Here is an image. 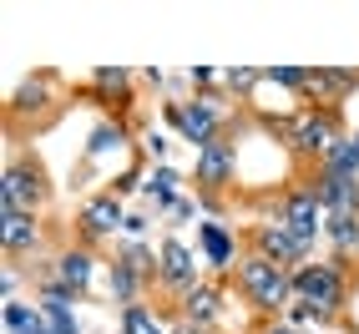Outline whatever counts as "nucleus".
Segmentation results:
<instances>
[{"mask_svg": "<svg viewBox=\"0 0 359 334\" xmlns=\"http://www.w3.org/2000/svg\"><path fill=\"white\" fill-rule=\"evenodd\" d=\"M324 248L329 258H359V218H329L324 223Z\"/></svg>", "mask_w": 359, "mask_h": 334, "instance_id": "nucleus-25", "label": "nucleus"}, {"mask_svg": "<svg viewBox=\"0 0 359 334\" xmlns=\"http://www.w3.org/2000/svg\"><path fill=\"white\" fill-rule=\"evenodd\" d=\"M116 334H172V309H157V304H127L116 309Z\"/></svg>", "mask_w": 359, "mask_h": 334, "instance_id": "nucleus-22", "label": "nucleus"}, {"mask_svg": "<svg viewBox=\"0 0 359 334\" xmlns=\"http://www.w3.org/2000/svg\"><path fill=\"white\" fill-rule=\"evenodd\" d=\"M354 152H359V132H354Z\"/></svg>", "mask_w": 359, "mask_h": 334, "instance_id": "nucleus-38", "label": "nucleus"}, {"mask_svg": "<svg viewBox=\"0 0 359 334\" xmlns=\"http://www.w3.org/2000/svg\"><path fill=\"white\" fill-rule=\"evenodd\" d=\"M193 243H198V253H203V269H208V279H233V269L243 264V233H238L228 218H203L198 228H193Z\"/></svg>", "mask_w": 359, "mask_h": 334, "instance_id": "nucleus-11", "label": "nucleus"}, {"mask_svg": "<svg viewBox=\"0 0 359 334\" xmlns=\"http://www.w3.org/2000/svg\"><path fill=\"white\" fill-rule=\"evenodd\" d=\"M253 334H299V329L283 324V319H263V324H253Z\"/></svg>", "mask_w": 359, "mask_h": 334, "instance_id": "nucleus-36", "label": "nucleus"}, {"mask_svg": "<svg viewBox=\"0 0 359 334\" xmlns=\"http://www.w3.org/2000/svg\"><path fill=\"white\" fill-rule=\"evenodd\" d=\"M81 97L91 107H102L107 116H116V122H127L132 107H137V71H127V66H97L86 76Z\"/></svg>", "mask_w": 359, "mask_h": 334, "instance_id": "nucleus-13", "label": "nucleus"}, {"mask_svg": "<svg viewBox=\"0 0 359 334\" xmlns=\"http://www.w3.org/2000/svg\"><path fill=\"white\" fill-rule=\"evenodd\" d=\"M0 243H6V264L26 274L36 258H46V223L41 213H11L0 208Z\"/></svg>", "mask_w": 359, "mask_h": 334, "instance_id": "nucleus-14", "label": "nucleus"}, {"mask_svg": "<svg viewBox=\"0 0 359 334\" xmlns=\"http://www.w3.org/2000/svg\"><path fill=\"white\" fill-rule=\"evenodd\" d=\"M111 162L132 167V122H116V116H102L86 137V152H81V173H102L111 182Z\"/></svg>", "mask_w": 359, "mask_h": 334, "instance_id": "nucleus-12", "label": "nucleus"}, {"mask_svg": "<svg viewBox=\"0 0 359 334\" xmlns=\"http://www.w3.org/2000/svg\"><path fill=\"white\" fill-rule=\"evenodd\" d=\"M167 233H177V228H187V223H203V213H198V193H182L172 208H167Z\"/></svg>", "mask_w": 359, "mask_h": 334, "instance_id": "nucleus-30", "label": "nucleus"}, {"mask_svg": "<svg viewBox=\"0 0 359 334\" xmlns=\"http://www.w3.org/2000/svg\"><path fill=\"white\" fill-rule=\"evenodd\" d=\"M61 112V76L56 71H31V76H20L11 102H6V122L11 127H41L46 116Z\"/></svg>", "mask_w": 359, "mask_h": 334, "instance_id": "nucleus-9", "label": "nucleus"}, {"mask_svg": "<svg viewBox=\"0 0 359 334\" xmlns=\"http://www.w3.org/2000/svg\"><path fill=\"white\" fill-rule=\"evenodd\" d=\"M51 193H56V182H51V173H46V162L36 152H11L6 173H0V208H11V213H46Z\"/></svg>", "mask_w": 359, "mask_h": 334, "instance_id": "nucleus-6", "label": "nucleus"}, {"mask_svg": "<svg viewBox=\"0 0 359 334\" xmlns=\"http://www.w3.org/2000/svg\"><path fill=\"white\" fill-rule=\"evenodd\" d=\"M20 279H26V274H20L15 264H6V269H0V304L20 299Z\"/></svg>", "mask_w": 359, "mask_h": 334, "instance_id": "nucleus-34", "label": "nucleus"}, {"mask_svg": "<svg viewBox=\"0 0 359 334\" xmlns=\"http://www.w3.org/2000/svg\"><path fill=\"white\" fill-rule=\"evenodd\" d=\"M258 127L269 132V137H278V147L289 152L294 167H304V173H314L334 142L349 137V132H344V112H339V107H314V102L289 107L283 116H263V112H258Z\"/></svg>", "mask_w": 359, "mask_h": 334, "instance_id": "nucleus-1", "label": "nucleus"}, {"mask_svg": "<svg viewBox=\"0 0 359 334\" xmlns=\"http://www.w3.org/2000/svg\"><path fill=\"white\" fill-rule=\"evenodd\" d=\"M187 182H193V178H187L182 167H172V162H152L147 167V178H142V203H147V213L157 223L167 218V208L187 193Z\"/></svg>", "mask_w": 359, "mask_h": 334, "instance_id": "nucleus-17", "label": "nucleus"}, {"mask_svg": "<svg viewBox=\"0 0 359 334\" xmlns=\"http://www.w3.org/2000/svg\"><path fill=\"white\" fill-rule=\"evenodd\" d=\"M122 223H127V203L111 198L107 187H97V193H86L81 208H76V243L86 248H102V243H116L122 238Z\"/></svg>", "mask_w": 359, "mask_h": 334, "instance_id": "nucleus-10", "label": "nucleus"}, {"mask_svg": "<svg viewBox=\"0 0 359 334\" xmlns=\"http://www.w3.org/2000/svg\"><path fill=\"white\" fill-rule=\"evenodd\" d=\"M137 147H142V157H152V162H167V152H172V137H167V132H157V127H142Z\"/></svg>", "mask_w": 359, "mask_h": 334, "instance_id": "nucleus-32", "label": "nucleus"}, {"mask_svg": "<svg viewBox=\"0 0 359 334\" xmlns=\"http://www.w3.org/2000/svg\"><path fill=\"white\" fill-rule=\"evenodd\" d=\"M233 289L253 309V319H283V309L294 304V269L273 264L263 253H243V264L233 269Z\"/></svg>", "mask_w": 359, "mask_h": 334, "instance_id": "nucleus-3", "label": "nucleus"}, {"mask_svg": "<svg viewBox=\"0 0 359 334\" xmlns=\"http://www.w3.org/2000/svg\"><path fill=\"white\" fill-rule=\"evenodd\" d=\"M314 173H334V178H359V152H354V137L334 142V147L324 152V162L314 167Z\"/></svg>", "mask_w": 359, "mask_h": 334, "instance_id": "nucleus-28", "label": "nucleus"}, {"mask_svg": "<svg viewBox=\"0 0 359 334\" xmlns=\"http://www.w3.org/2000/svg\"><path fill=\"white\" fill-rule=\"evenodd\" d=\"M283 324H294L299 334H319V329L339 324V319L324 314V309H309V304H289V309H283Z\"/></svg>", "mask_w": 359, "mask_h": 334, "instance_id": "nucleus-29", "label": "nucleus"}, {"mask_svg": "<svg viewBox=\"0 0 359 334\" xmlns=\"http://www.w3.org/2000/svg\"><path fill=\"white\" fill-rule=\"evenodd\" d=\"M263 86L289 91V97L304 107V97H309V66H263Z\"/></svg>", "mask_w": 359, "mask_h": 334, "instance_id": "nucleus-27", "label": "nucleus"}, {"mask_svg": "<svg viewBox=\"0 0 359 334\" xmlns=\"http://www.w3.org/2000/svg\"><path fill=\"white\" fill-rule=\"evenodd\" d=\"M359 91V66H309V97L314 107H344Z\"/></svg>", "mask_w": 359, "mask_h": 334, "instance_id": "nucleus-18", "label": "nucleus"}, {"mask_svg": "<svg viewBox=\"0 0 359 334\" xmlns=\"http://www.w3.org/2000/svg\"><path fill=\"white\" fill-rule=\"evenodd\" d=\"M258 86H263V71L258 66H223V91H228L238 107H253Z\"/></svg>", "mask_w": 359, "mask_h": 334, "instance_id": "nucleus-26", "label": "nucleus"}, {"mask_svg": "<svg viewBox=\"0 0 359 334\" xmlns=\"http://www.w3.org/2000/svg\"><path fill=\"white\" fill-rule=\"evenodd\" d=\"M223 314H228V283L223 279H203L198 289H187L177 304H172V324H203V329H223Z\"/></svg>", "mask_w": 359, "mask_h": 334, "instance_id": "nucleus-15", "label": "nucleus"}, {"mask_svg": "<svg viewBox=\"0 0 359 334\" xmlns=\"http://www.w3.org/2000/svg\"><path fill=\"white\" fill-rule=\"evenodd\" d=\"M314 182L329 218H359V178H334V173H304Z\"/></svg>", "mask_w": 359, "mask_h": 334, "instance_id": "nucleus-20", "label": "nucleus"}, {"mask_svg": "<svg viewBox=\"0 0 359 334\" xmlns=\"http://www.w3.org/2000/svg\"><path fill=\"white\" fill-rule=\"evenodd\" d=\"M269 218L289 228L309 253H319L329 213H324V203H319V193H314V182H309L304 173H299L289 187H278V198H273V208H269Z\"/></svg>", "mask_w": 359, "mask_h": 334, "instance_id": "nucleus-5", "label": "nucleus"}, {"mask_svg": "<svg viewBox=\"0 0 359 334\" xmlns=\"http://www.w3.org/2000/svg\"><path fill=\"white\" fill-rule=\"evenodd\" d=\"M107 264L97 258V248H86V243H61L56 248V279L66 283V289H76L81 299L97 289V274H102Z\"/></svg>", "mask_w": 359, "mask_h": 334, "instance_id": "nucleus-19", "label": "nucleus"}, {"mask_svg": "<svg viewBox=\"0 0 359 334\" xmlns=\"http://www.w3.org/2000/svg\"><path fill=\"white\" fill-rule=\"evenodd\" d=\"M111 253L122 258V264H132V269L157 289V243H152V238H116Z\"/></svg>", "mask_w": 359, "mask_h": 334, "instance_id": "nucleus-24", "label": "nucleus"}, {"mask_svg": "<svg viewBox=\"0 0 359 334\" xmlns=\"http://www.w3.org/2000/svg\"><path fill=\"white\" fill-rule=\"evenodd\" d=\"M152 213L147 208H127V223H122V238H152Z\"/></svg>", "mask_w": 359, "mask_h": 334, "instance_id": "nucleus-33", "label": "nucleus"}, {"mask_svg": "<svg viewBox=\"0 0 359 334\" xmlns=\"http://www.w3.org/2000/svg\"><path fill=\"white\" fill-rule=\"evenodd\" d=\"M294 304L324 309V314L339 319L344 309L354 304V264H349V258L314 253L309 264H299V269H294Z\"/></svg>", "mask_w": 359, "mask_h": 334, "instance_id": "nucleus-4", "label": "nucleus"}, {"mask_svg": "<svg viewBox=\"0 0 359 334\" xmlns=\"http://www.w3.org/2000/svg\"><path fill=\"white\" fill-rule=\"evenodd\" d=\"M238 147H243V122H238L233 132H223L212 147H203L193 157V193L228 198V187L238 182Z\"/></svg>", "mask_w": 359, "mask_h": 334, "instance_id": "nucleus-8", "label": "nucleus"}, {"mask_svg": "<svg viewBox=\"0 0 359 334\" xmlns=\"http://www.w3.org/2000/svg\"><path fill=\"white\" fill-rule=\"evenodd\" d=\"M102 289H107V299L116 304V309H127V304H142V299H147L152 294V283L147 279H142L132 264H122V258H107V269H102Z\"/></svg>", "mask_w": 359, "mask_h": 334, "instance_id": "nucleus-21", "label": "nucleus"}, {"mask_svg": "<svg viewBox=\"0 0 359 334\" xmlns=\"http://www.w3.org/2000/svg\"><path fill=\"white\" fill-rule=\"evenodd\" d=\"M172 334H223V329H203V324H182V319H177Z\"/></svg>", "mask_w": 359, "mask_h": 334, "instance_id": "nucleus-37", "label": "nucleus"}, {"mask_svg": "<svg viewBox=\"0 0 359 334\" xmlns=\"http://www.w3.org/2000/svg\"><path fill=\"white\" fill-rule=\"evenodd\" d=\"M162 122L177 132V142H187L193 152L212 147L223 132H233L243 122V107H238L228 91H193V97H162L157 102Z\"/></svg>", "mask_w": 359, "mask_h": 334, "instance_id": "nucleus-2", "label": "nucleus"}, {"mask_svg": "<svg viewBox=\"0 0 359 334\" xmlns=\"http://www.w3.org/2000/svg\"><path fill=\"white\" fill-rule=\"evenodd\" d=\"M137 81H142V86H152V91H162V97H167V86H172V76H167L162 66H142V71H137Z\"/></svg>", "mask_w": 359, "mask_h": 334, "instance_id": "nucleus-35", "label": "nucleus"}, {"mask_svg": "<svg viewBox=\"0 0 359 334\" xmlns=\"http://www.w3.org/2000/svg\"><path fill=\"white\" fill-rule=\"evenodd\" d=\"M142 178H147V173H142L137 162H132V167H116V173H111V182H107V193L127 203L132 193H142Z\"/></svg>", "mask_w": 359, "mask_h": 334, "instance_id": "nucleus-31", "label": "nucleus"}, {"mask_svg": "<svg viewBox=\"0 0 359 334\" xmlns=\"http://www.w3.org/2000/svg\"><path fill=\"white\" fill-rule=\"evenodd\" d=\"M203 279H208V269H203L198 243H187L177 233H162L157 238V294L167 299V309H172L187 289H198Z\"/></svg>", "mask_w": 359, "mask_h": 334, "instance_id": "nucleus-7", "label": "nucleus"}, {"mask_svg": "<svg viewBox=\"0 0 359 334\" xmlns=\"http://www.w3.org/2000/svg\"><path fill=\"white\" fill-rule=\"evenodd\" d=\"M0 329L6 334H46V309L36 299H11V304H0Z\"/></svg>", "mask_w": 359, "mask_h": 334, "instance_id": "nucleus-23", "label": "nucleus"}, {"mask_svg": "<svg viewBox=\"0 0 359 334\" xmlns=\"http://www.w3.org/2000/svg\"><path fill=\"white\" fill-rule=\"evenodd\" d=\"M248 253H263V258H273V264H283V269H299V264H309V258H314L289 228L273 223V218H263V223L248 228Z\"/></svg>", "mask_w": 359, "mask_h": 334, "instance_id": "nucleus-16", "label": "nucleus"}]
</instances>
